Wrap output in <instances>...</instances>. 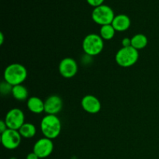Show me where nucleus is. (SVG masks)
I'll return each instance as SVG.
<instances>
[{"label": "nucleus", "instance_id": "nucleus-3", "mask_svg": "<svg viewBox=\"0 0 159 159\" xmlns=\"http://www.w3.org/2000/svg\"><path fill=\"white\" fill-rule=\"evenodd\" d=\"M139 59V52L133 47L121 48L116 52L115 61L119 66L123 68H129L138 62Z\"/></svg>", "mask_w": 159, "mask_h": 159}, {"label": "nucleus", "instance_id": "nucleus-18", "mask_svg": "<svg viewBox=\"0 0 159 159\" xmlns=\"http://www.w3.org/2000/svg\"><path fill=\"white\" fill-rule=\"evenodd\" d=\"M12 85L9 84L6 82H2L0 85V91H1L2 95H9V93H12Z\"/></svg>", "mask_w": 159, "mask_h": 159}, {"label": "nucleus", "instance_id": "nucleus-8", "mask_svg": "<svg viewBox=\"0 0 159 159\" xmlns=\"http://www.w3.org/2000/svg\"><path fill=\"white\" fill-rule=\"evenodd\" d=\"M54 150V143L52 140L48 138H40L34 145L33 152L39 157V158H46L52 154Z\"/></svg>", "mask_w": 159, "mask_h": 159}, {"label": "nucleus", "instance_id": "nucleus-21", "mask_svg": "<svg viewBox=\"0 0 159 159\" xmlns=\"http://www.w3.org/2000/svg\"><path fill=\"white\" fill-rule=\"evenodd\" d=\"M8 127H7V125H6V122H5L4 120L0 121V132H1V134L3 133L4 131H6Z\"/></svg>", "mask_w": 159, "mask_h": 159}, {"label": "nucleus", "instance_id": "nucleus-5", "mask_svg": "<svg viewBox=\"0 0 159 159\" xmlns=\"http://www.w3.org/2000/svg\"><path fill=\"white\" fill-rule=\"evenodd\" d=\"M114 17L115 14L113 9L107 5L103 4L94 8L92 12L93 20L101 26L111 24Z\"/></svg>", "mask_w": 159, "mask_h": 159}, {"label": "nucleus", "instance_id": "nucleus-12", "mask_svg": "<svg viewBox=\"0 0 159 159\" xmlns=\"http://www.w3.org/2000/svg\"><path fill=\"white\" fill-rule=\"evenodd\" d=\"M111 24L116 32H124L130 28L131 21L128 16L125 14H119L115 16Z\"/></svg>", "mask_w": 159, "mask_h": 159}, {"label": "nucleus", "instance_id": "nucleus-6", "mask_svg": "<svg viewBox=\"0 0 159 159\" xmlns=\"http://www.w3.org/2000/svg\"><path fill=\"white\" fill-rule=\"evenodd\" d=\"M4 121L7 125L8 129L19 130L25 124L24 113L20 109H11L6 113Z\"/></svg>", "mask_w": 159, "mask_h": 159}, {"label": "nucleus", "instance_id": "nucleus-23", "mask_svg": "<svg viewBox=\"0 0 159 159\" xmlns=\"http://www.w3.org/2000/svg\"><path fill=\"white\" fill-rule=\"evenodd\" d=\"M4 43V35H3L2 33H0V44H2Z\"/></svg>", "mask_w": 159, "mask_h": 159}, {"label": "nucleus", "instance_id": "nucleus-15", "mask_svg": "<svg viewBox=\"0 0 159 159\" xmlns=\"http://www.w3.org/2000/svg\"><path fill=\"white\" fill-rule=\"evenodd\" d=\"M14 99L18 101H25L28 99V90L23 85H17L12 87V93Z\"/></svg>", "mask_w": 159, "mask_h": 159}, {"label": "nucleus", "instance_id": "nucleus-2", "mask_svg": "<svg viewBox=\"0 0 159 159\" xmlns=\"http://www.w3.org/2000/svg\"><path fill=\"white\" fill-rule=\"evenodd\" d=\"M61 122L57 115L47 114L40 122V130L45 138L55 139L61 131Z\"/></svg>", "mask_w": 159, "mask_h": 159}, {"label": "nucleus", "instance_id": "nucleus-9", "mask_svg": "<svg viewBox=\"0 0 159 159\" xmlns=\"http://www.w3.org/2000/svg\"><path fill=\"white\" fill-rule=\"evenodd\" d=\"M79 66L75 59L71 57H65L59 63L58 71L61 75L65 79H71L78 72Z\"/></svg>", "mask_w": 159, "mask_h": 159}, {"label": "nucleus", "instance_id": "nucleus-1", "mask_svg": "<svg viewBox=\"0 0 159 159\" xmlns=\"http://www.w3.org/2000/svg\"><path fill=\"white\" fill-rule=\"evenodd\" d=\"M3 77L5 82H8L12 86L21 85L27 78V70L21 64H10L5 69Z\"/></svg>", "mask_w": 159, "mask_h": 159}, {"label": "nucleus", "instance_id": "nucleus-22", "mask_svg": "<svg viewBox=\"0 0 159 159\" xmlns=\"http://www.w3.org/2000/svg\"><path fill=\"white\" fill-rule=\"evenodd\" d=\"M26 159H40V158H39V157L37 156V155H36L34 152H30V153L28 154Z\"/></svg>", "mask_w": 159, "mask_h": 159}, {"label": "nucleus", "instance_id": "nucleus-25", "mask_svg": "<svg viewBox=\"0 0 159 159\" xmlns=\"http://www.w3.org/2000/svg\"><path fill=\"white\" fill-rule=\"evenodd\" d=\"M73 159H75V158H73Z\"/></svg>", "mask_w": 159, "mask_h": 159}, {"label": "nucleus", "instance_id": "nucleus-4", "mask_svg": "<svg viewBox=\"0 0 159 159\" xmlns=\"http://www.w3.org/2000/svg\"><path fill=\"white\" fill-rule=\"evenodd\" d=\"M104 42L100 35L96 34H90L85 36L82 41V49L85 54L94 57L102 51Z\"/></svg>", "mask_w": 159, "mask_h": 159}, {"label": "nucleus", "instance_id": "nucleus-19", "mask_svg": "<svg viewBox=\"0 0 159 159\" xmlns=\"http://www.w3.org/2000/svg\"><path fill=\"white\" fill-rule=\"evenodd\" d=\"M86 1L89 3V5L94 8L98 7L101 5H103L104 2V0H86Z\"/></svg>", "mask_w": 159, "mask_h": 159}, {"label": "nucleus", "instance_id": "nucleus-7", "mask_svg": "<svg viewBox=\"0 0 159 159\" xmlns=\"http://www.w3.org/2000/svg\"><path fill=\"white\" fill-rule=\"evenodd\" d=\"M22 136L19 130L7 129L1 134V142L5 148L8 150H14L20 146Z\"/></svg>", "mask_w": 159, "mask_h": 159}, {"label": "nucleus", "instance_id": "nucleus-20", "mask_svg": "<svg viewBox=\"0 0 159 159\" xmlns=\"http://www.w3.org/2000/svg\"><path fill=\"white\" fill-rule=\"evenodd\" d=\"M122 47L123 48H128V47L131 46V38L129 37H125L122 40Z\"/></svg>", "mask_w": 159, "mask_h": 159}, {"label": "nucleus", "instance_id": "nucleus-14", "mask_svg": "<svg viewBox=\"0 0 159 159\" xmlns=\"http://www.w3.org/2000/svg\"><path fill=\"white\" fill-rule=\"evenodd\" d=\"M148 43V40L144 34H138L131 37V47L138 51L146 48Z\"/></svg>", "mask_w": 159, "mask_h": 159}, {"label": "nucleus", "instance_id": "nucleus-13", "mask_svg": "<svg viewBox=\"0 0 159 159\" xmlns=\"http://www.w3.org/2000/svg\"><path fill=\"white\" fill-rule=\"evenodd\" d=\"M27 108L31 113L40 114L44 112V102L37 96H31L26 102Z\"/></svg>", "mask_w": 159, "mask_h": 159}, {"label": "nucleus", "instance_id": "nucleus-24", "mask_svg": "<svg viewBox=\"0 0 159 159\" xmlns=\"http://www.w3.org/2000/svg\"><path fill=\"white\" fill-rule=\"evenodd\" d=\"M10 159H16V158H14V157H13V158H11Z\"/></svg>", "mask_w": 159, "mask_h": 159}, {"label": "nucleus", "instance_id": "nucleus-11", "mask_svg": "<svg viewBox=\"0 0 159 159\" xmlns=\"http://www.w3.org/2000/svg\"><path fill=\"white\" fill-rule=\"evenodd\" d=\"M82 109L86 113L90 114H96L101 110V102L98 98L93 95H86L81 101Z\"/></svg>", "mask_w": 159, "mask_h": 159}, {"label": "nucleus", "instance_id": "nucleus-17", "mask_svg": "<svg viewBox=\"0 0 159 159\" xmlns=\"http://www.w3.org/2000/svg\"><path fill=\"white\" fill-rule=\"evenodd\" d=\"M116 32V31L115 30L112 24H108L101 26L100 30H99V35L103 40H110L114 37Z\"/></svg>", "mask_w": 159, "mask_h": 159}, {"label": "nucleus", "instance_id": "nucleus-16", "mask_svg": "<svg viewBox=\"0 0 159 159\" xmlns=\"http://www.w3.org/2000/svg\"><path fill=\"white\" fill-rule=\"evenodd\" d=\"M19 132H20L22 138L29 139V138H32L35 136L36 133H37V128H36L35 125H34L31 123H25L20 127Z\"/></svg>", "mask_w": 159, "mask_h": 159}, {"label": "nucleus", "instance_id": "nucleus-10", "mask_svg": "<svg viewBox=\"0 0 159 159\" xmlns=\"http://www.w3.org/2000/svg\"><path fill=\"white\" fill-rule=\"evenodd\" d=\"M63 108V101L59 96L52 95L44 101V112L48 115H57Z\"/></svg>", "mask_w": 159, "mask_h": 159}]
</instances>
